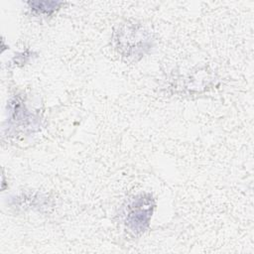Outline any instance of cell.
Segmentation results:
<instances>
[{"label": "cell", "mask_w": 254, "mask_h": 254, "mask_svg": "<svg viewBox=\"0 0 254 254\" xmlns=\"http://www.w3.org/2000/svg\"><path fill=\"white\" fill-rule=\"evenodd\" d=\"M155 207L151 194L141 193L133 197L125 206L124 221L126 226L135 234L144 232L149 226Z\"/></svg>", "instance_id": "cell-1"}, {"label": "cell", "mask_w": 254, "mask_h": 254, "mask_svg": "<svg viewBox=\"0 0 254 254\" xmlns=\"http://www.w3.org/2000/svg\"><path fill=\"white\" fill-rule=\"evenodd\" d=\"M116 49L127 58H140L151 48L150 37L143 29L135 26L124 27L116 33Z\"/></svg>", "instance_id": "cell-2"}, {"label": "cell", "mask_w": 254, "mask_h": 254, "mask_svg": "<svg viewBox=\"0 0 254 254\" xmlns=\"http://www.w3.org/2000/svg\"><path fill=\"white\" fill-rule=\"evenodd\" d=\"M38 119L29 112L20 96H15L9 101V127H16L20 130L34 131L38 127Z\"/></svg>", "instance_id": "cell-3"}, {"label": "cell", "mask_w": 254, "mask_h": 254, "mask_svg": "<svg viewBox=\"0 0 254 254\" xmlns=\"http://www.w3.org/2000/svg\"><path fill=\"white\" fill-rule=\"evenodd\" d=\"M27 4L33 14L45 16L52 15L64 5L63 2L59 1H30Z\"/></svg>", "instance_id": "cell-4"}]
</instances>
